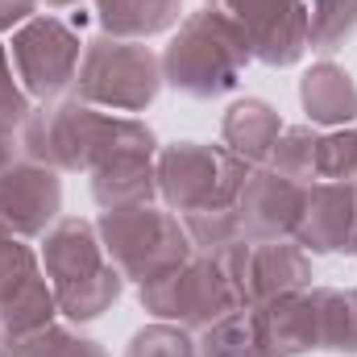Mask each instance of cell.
<instances>
[{"label":"cell","mask_w":357,"mask_h":357,"mask_svg":"<svg viewBox=\"0 0 357 357\" xmlns=\"http://www.w3.org/2000/svg\"><path fill=\"white\" fill-rule=\"evenodd\" d=\"M4 349L13 357H108L100 341L79 337L63 324H46L29 337H17V341H4Z\"/></svg>","instance_id":"22"},{"label":"cell","mask_w":357,"mask_h":357,"mask_svg":"<svg viewBox=\"0 0 357 357\" xmlns=\"http://www.w3.org/2000/svg\"><path fill=\"white\" fill-rule=\"evenodd\" d=\"M33 108H38V104L25 96L21 79H17V71H13V63H8V46L0 42V137L21 133V125L29 121Z\"/></svg>","instance_id":"27"},{"label":"cell","mask_w":357,"mask_h":357,"mask_svg":"<svg viewBox=\"0 0 357 357\" xmlns=\"http://www.w3.org/2000/svg\"><path fill=\"white\" fill-rule=\"evenodd\" d=\"M21 154L50 167V171H84L91 175L116 154H158L154 129L137 116H112L104 108H91L84 100H54L38 104L29 121L17 133Z\"/></svg>","instance_id":"1"},{"label":"cell","mask_w":357,"mask_h":357,"mask_svg":"<svg viewBox=\"0 0 357 357\" xmlns=\"http://www.w3.org/2000/svg\"><path fill=\"white\" fill-rule=\"evenodd\" d=\"M17 158H21V142H17V133H13V137H0V171L13 167Z\"/></svg>","instance_id":"30"},{"label":"cell","mask_w":357,"mask_h":357,"mask_svg":"<svg viewBox=\"0 0 357 357\" xmlns=\"http://www.w3.org/2000/svg\"><path fill=\"white\" fill-rule=\"evenodd\" d=\"M0 345H4V328H0Z\"/></svg>","instance_id":"33"},{"label":"cell","mask_w":357,"mask_h":357,"mask_svg":"<svg viewBox=\"0 0 357 357\" xmlns=\"http://www.w3.org/2000/svg\"><path fill=\"white\" fill-rule=\"evenodd\" d=\"M357 175V129H333L320 133L316 150V183H354Z\"/></svg>","instance_id":"25"},{"label":"cell","mask_w":357,"mask_h":357,"mask_svg":"<svg viewBox=\"0 0 357 357\" xmlns=\"http://www.w3.org/2000/svg\"><path fill=\"white\" fill-rule=\"evenodd\" d=\"M162 59L146 42L100 33L84 42L79 75H75V100L104 112H146L162 91Z\"/></svg>","instance_id":"4"},{"label":"cell","mask_w":357,"mask_h":357,"mask_svg":"<svg viewBox=\"0 0 357 357\" xmlns=\"http://www.w3.org/2000/svg\"><path fill=\"white\" fill-rule=\"evenodd\" d=\"M96 17L104 33L146 42L183 21V0H96Z\"/></svg>","instance_id":"17"},{"label":"cell","mask_w":357,"mask_h":357,"mask_svg":"<svg viewBox=\"0 0 357 357\" xmlns=\"http://www.w3.org/2000/svg\"><path fill=\"white\" fill-rule=\"evenodd\" d=\"M303 195H307L303 183L278 175L274 167H254L245 175V183H241L237 204H233L245 241L295 237V225H299V212H303Z\"/></svg>","instance_id":"12"},{"label":"cell","mask_w":357,"mask_h":357,"mask_svg":"<svg viewBox=\"0 0 357 357\" xmlns=\"http://www.w3.org/2000/svg\"><path fill=\"white\" fill-rule=\"evenodd\" d=\"M96 233L104 241L108 262L121 270L125 282H150L171 266L187 262L195 250L187 241V229L171 208L158 204H137V208H112L100 212Z\"/></svg>","instance_id":"5"},{"label":"cell","mask_w":357,"mask_h":357,"mask_svg":"<svg viewBox=\"0 0 357 357\" xmlns=\"http://www.w3.org/2000/svg\"><path fill=\"white\" fill-rule=\"evenodd\" d=\"M79 59H84V42L59 17H29L21 29H13L8 63L33 104H54L75 88Z\"/></svg>","instance_id":"8"},{"label":"cell","mask_w":357,"mask_h":357,"mask_svg":"<svg viewBox=\"0 0 357 357\" xmlns=\"http://www.w3.org/2000/svg\"><path fill=\"white\" fill-rule=\"evenodd\" d=\"M299 104L307 112V125L324 129H345L357 121V84L354 75L337 63H316L299 79Z\"/></svg>","instance_id":"15"},{"label":"cell","mask_w":357,"mask_h":357,"mask_svg":"<svg viewBox=\"0 0 357 357\" xmlns=\"http://www.w3.org/2000/svg\"><path fill=\"white\" fill-rule=\"evenodd\" d=\"M216 262L229 274L237 307H266L274 299H287V295L312 287V254L295 237H282V241H237Z\"/></svg>","instance_id":"9"},{"label":"cell","mask_w":357,"mask_h":357,"mask_svg":"<svg viewBox=\"0 0 357 357\" xmlns=\"http://www.w3.org/2000/svg\"><path fill=\"white\" fill-rule=\"evenodd\" d=\"M328 299L333 287H307L258 307L266 357H303L320 349L328 354Z\"/></svg>","instance_id":"11"},{"label":"cell","mask_w":357,"mask_h":357,"mask_svg":"<svg viewBox=\"0 0 357 357\" xmlns=\"http://www.w3.org/2000/svg\"><path fill=\"white\" fill-rule=\"evenodd\" d=\"M316 150H320V129L316 125H291V129H282L266 167H274L278 175L295 178L303 187H312L316 183Z\"/></svg>","instance_id":"21"},{"label":"cell","mask_w":357,"mask_h":357,"mask_svg":"<svg viewBox=\"0 0 357 357\" xmlns=\"http://www.w3.org/2000/svg\"><path fill=\"white\" fill-rule=\"evenodd\" d=\"M195 345H199V357H266L258 307L229 312L225 320H216L204 333H195Z\"/></svg>","instance_id":"19"},{"label":"cell","mask_w":357,"mask_h":357,"mask_svg":"<svg viewBox=\"0 0 357 357\" xmlns=\"http://www.w3.org/2000/svg\"><path fill=\"white\" fill-rule=\"evenodd\" d=\"M29 17H38V0H0V33L21 29Z\"/></svg>","instance_id":"29"},{"label":"cell","mask_w":357,"mask_h":357,"mask_svg":"<svg viewBox=\"0 0 357 357\" xmlns=\"http://www.w3.org/2000/svg\"><path fill=\"white\" fill-rule=\"evenodd\" d=\"M137 299L154 320L178 324L187 333H204L208 324L237 312V295L229 287V274L208 254H191L187 262L171 266L167 274L142 282Z\"/></svg>","instance_id":"7"},{"label":"cell","mask_w":357,"mask_h":357,"mask_svg":"<svg viewBox=\"0 0 357 357\" xmlns=\"http://www.w3.org/2000/svg\"><path fill=\"white\" fill-rule=\"evenodd\" d=\"M282 116L270 100H258V96H245L237 104H229L225 121H220V146L241 158L245 167H266L278 137H282Z\"/></svg>","instance_id":"14"},{"label":"cell","mask_w":357,"mask_h":357,"mask_svg":"<svg viewBox=\"0 0 357 357\" xmlns=\"http://www.w3.org/2000/svg\"><path fill=\"white\" fill-rule=\"evenodd\" d=\"M295 241L307 254L357 258V183H312L303 195Z\"/></svg>","instance_id":"13"},{"label":"cell","mask_w":357,"mask_h":357,"mask_svg":"<svg viewBox=\"0 0 357 357\" xmlns=\"http://www.w3.org/2000/svg\"><path fill=\"white\" fill-rule=\"evenodd\" d=\"M307 4V50L337 54L357 33V0H303Z\"/></svg>","instance_id":"20"},{"label":"cell","mask_w":357,"mask_h":357,"mask_svg":"<svg viewBox=\"0 0 357 357\" xmlns=\"http://www.w3.org/2000/svg\"><path fill=\"white\" fill-rule=\"evenodd\" d=\"M46 8H71V4H79V0H42Z\"/></svg>","instance_id":"31"},{"label":"cell","mask_w":357,"mask_h":357,"mask_svg":"<svg viewBox=\"0 0 357 357\" xmlns=\"http://www.w3.org/2000/svg\"><path fill=\"white\" fill-rule=\"evenodd\" d=\"M42 270L54 287L59 316L71 324L100 320L125 291L121 270L108 262L96 225L84 216H59L42 237Z\"/></svg>","instance_id":"3"},{"label":"cell","mask_w":357,"mask_h":357,"mask_svg":"<svg viewBox=\"0 0 357 357\" xmlns=\"http://www.w3.org/2000/svg\"><path fill=\"white\" fill-rule=\"evenodd\" d=\"M125 357H199V345H195V333L167 324V320H154L129 337Z\"/></svg>","instance_id":"24"},{"label":"cell","mask_w":357,"mask_h":357,"mask_svg":"<svg viewBox=\"0 0 357 357\" xmlns=\"http://www.w3.org/2000/svg\"><path fill=\"white\" fill-rule=\"evenodd\" d=\"M63 216V178L59 171L17 158L0 171V233L21 241H42L50 225Z\"/></svg>","instance_id":"10"},{"label":"cell","mask_w":357,"mask_h":357,"mask_svg":"<svg viewBox=\"0 0 357 357\" xmlns=\"http://www.w3.org/2000/svg\"><path fill=\"white\" fill-rule=\"evenodd\" d=\"M295 0H220V8L245 29V33H254V29H262L266 21H274L278 13H287Z\"/></svg>","instance_id":"28"},{"label":"cell","mask_w":357,"mask_h":357,"mask_svg":"<svg viewBox=\"0 0 357 357\" xmlns=\"http://www.w3.org/2000/svg\"><path fill=\"white\" fill-rule=\"evenodd\" d=\"M250 50L266 67H295L307 54V4L295 0L287 13H278L262 29L250 33Z\"/></svg>","instance_id":"18"},{"label":"cell","mask_w":357,"mask_h":357,"mask_svg":"<svg viewBox=\"0 0 357 357\" xmlns=\"http://www.w3.org/2000/svg\"><path fill=\"white\" fill-rule=\"evenodd\" d=\"M183 229H187V241L195 254H208V258H220L229 245L245 241L241 225H237V212L233 208H216V212H187L178 216Z\"/></svg>","instance_id":"23"},{"label":"cell","mask_w":357,"mask_h":357,"mask_svg":"<svg viewBox=\"0 0 357 357\" xmlns=\"http://www.w3.org/2000/svg\"><path fill=\"white\" fill-rule=\"evenodd\" d=\"M38 274H42V258L29 250V241L0 233V307H4L25 282H33Z\"/></svg>","instance_id":"26"},{"label":"cell","mask_w":357,"mask_h":357,"mask_svg":"<svg viewBox=\"0 0 357 357\" xmlns=\"http://www.w3.org/2000/svg\"><path fill=\"white\" fill-rule=\"evenodd\" d=\"M158 175H154V154H116L104 167L91 171V199L112 212V208H137L154 204Z\"/></svg>","instance_id":"16"},{"label":"cell","mask_w":357,"mask_h":357,"mask_svg":"<svg viewBox=\"0 0 357 357\" xmlns=\"http://www.w3.org/2000/svg\"><path fill=\"white\" fill-rule=\"evenodd\" d=\"M254 63L250 33L225 8H199L178 21V33L162 54V79L191 100H216L241 84Z\"/></svg>","instance_id":"2"},{"label":"cell","mask_w":357,"mask_h":357,"mask_svg":"<svg viewBox=\"0 0 357 357\" xmlns=\"http://www.w3.org/2000/svg\"><path fill=\"white\" fill-rule=\"evenodd\" d=\"M250 171L254 167L233 158L225 146H204V142H171L158 146L154 154L158 195L175 216L233 208Z\"/></svg>","instance_id":"6"},{"label":"cell","mask_w":357,"mask_h":357,"mask_svg":"<svg viewBox=\"0 0 357 357\" xmlns=\"http://www.w3.org/2000/svg\"><path fill=\"white\" fill-rule=\"evenodd\" d=\"M204 4H208V8H220V0H204Z\"/></svg>","instance_id":"32"},{"label":"cell","mask_w":357,"mask_h":357,"mask_svg":"<svg viewBox=\"0 0 357 357\" xmlns=\"http://www.w3.org/2000/svg\"><path fill=\"white\" fill-rule=\"evenodd\" d=\"M354 183H357V175H354Z\"/></svg>","instance_id":"34"}]
</instances>
